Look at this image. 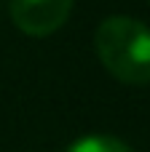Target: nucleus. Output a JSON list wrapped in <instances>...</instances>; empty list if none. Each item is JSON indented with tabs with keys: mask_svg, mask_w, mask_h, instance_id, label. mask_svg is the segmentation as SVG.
Returning <instances> with one entry per match:
<instances>
[{
	"mask_svg": "<svg viewBox=\"0 0 150 152\" xmlns=\"http://www.w3.org/2000/svg\"><path fill=\"white\" fill-rule=\"evenodd\" d=\"M64 152H134L126 142L115 139V136H105V134H94V136H83L78 142H72Z\"/></svg>",
	"mask_w": 150,
	"mask_h": 152,
	"instance_id": "3",
	"label": "nucleus"
},
{
	"mask_svg": "<svg viewBox=\"0 0 150 152\" xmlns=\"http://www.w3.org/2000/svg\"><path fill=\"white\" fill-rule=\"evenodd\" d=\"M148 3H150V0H148Z\"/></svg>",
	"mask_w": 150,
	"mask_h": 152,
	"instance_id": "4",
	"label": "nucleus"
},
{
	"mask_svg": "<svg viewBox=\"0 0 150 152\" xmlns=\"http://www.w3.org/2000/svg\"><path fill=\"white\" fill-rule=\"evenodd\" d=\"M102 67L126 86L150 83V27L132 16H107L94 35Z\"/></svg>",
	"mask_w": 150,
	"mask_h": 152,
	"instance_id": "1",
	"label": "nucleus"
},
{
	"mask_svg": "<svg viewBox=\"0 0 150 152\" xmlns=\"http://www.w3.org/2000/svg\"><path fill=\"white\" fill-rule=\"evenodd\" d=\"M75 0H11V19L13 24L30 37L54 35L70 16Z\"/></svg>",
	"mask_w": 150,
	"mask_h": 152,
	"instance_id": "2",
	"label": "nucleus"
}]
</instances>
